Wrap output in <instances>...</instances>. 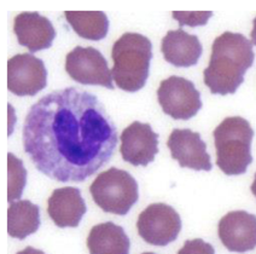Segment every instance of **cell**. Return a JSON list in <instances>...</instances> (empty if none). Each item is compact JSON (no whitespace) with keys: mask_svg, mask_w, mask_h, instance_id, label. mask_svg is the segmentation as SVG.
<instances>
[{"mask_svg":"<svg viewBox=\"0 0 256 254\" xmlns=\"http://www.w3.org/2000/svg\"><path fill=\"white\" fill-rule=\"evenodd\" d=\"M22 138L38 171L62 183L93 176L110 161L118 141L100 99L75 87L48 93L33 104Z\"/></svg>","mask_w":256,"mask_h":254,"instance_id":"1","label":"cell"},{"mask_svg":"<svg viewBox=\"0 0 256 254\" xmlns=\"http://www.w3.org/2000/svg\"><path fill=\"white\" fill-rule=\"evenodd\" d=\"M252 43L243 34L225 32L214 40L209 66L203 72L206 86L213 95H234L254 64Z\"/></svg>","mask_w":256,"mask_h":254,"instance_id":"2","label":"cell"},{"mask_svg":"<svg viewBox=\"0 0 256 254\" xmlns=\"http://www.w3.org/2000/svg\"><path fill=\"white\" fill-rule=\"evenodd\" d=\"M112 78L118 89L136 92L146 84L152 60V44L139 33H124L112 46Z\"/></svg>","mask_w":256,"mask_h":254,"instance_id":"3","label":"cell"},{"mask_svg":"<svg viewBox=\"0 0 256 254\" xmlns=\"http://www.w3.org/2000/svg\"><path fill=\"white\" fill-rule=\"evenodd\" d=\"M216 165L228 176L244 174L252 162V142L254 130L240 116L226 118L214 130Z\"/></svg>","mask_w":256,"mask_h":254,"instance_id":"4","label":"cell"},{"mask_svg":"<svg viewBox=\"0 0 256 254\" xmlns=\"http://www.w3.org/2000/svg\"><path fill=\"white\" fill-rule=\"evenodd\" d=\"M90 192L104 212L118 215H126L139 198L138 183L132 174L115 167L98 174Z\"/></svg>","mask_w":256,"mask_h":254,"instance_id":"5","label":"cell"},{"mask_svg":"<svg viewBox=\"0 0 256 254\" xmlns=\"http://www.w3.org/2000/svg\"><path fill=\"white\" fill-rule=\"evenodd\" d=\"M157 98L164 113L174 120H190L202 108L200 93L194 83L176 75L162 81Z\"/></svg>","mask_w":256,"mask_h":254,"instance_id":"6","label":"cell"},{"mask_svg":"<svg viewBox=\"0 0 256 254\" xmlns=\"http://www.w3.org/2000/svg\"><path fill=\"white\" fill-rule=\"evenodd\" d=\"M139 236L152 246L164 247L178 238L182 218L172 206L152 203L139 214L136 221Z\"/></svg>","mask_w":256,"mask_h":254,"instance_id":"7","label":"cell"},{"mask_svg":"<svg viewBox=\"0 0 256 254\" xmlns=\"http://www.w3.org/2000/svg\"><path fill=\"white\" fill-rule=\"evenodd\" d=\"M66 71L72 80L82 85H97L114 90L112 74L106 60L97 49L78 46L66 58Z\"/></svg>","mask_w":256,"mask_h":254,"instance_id":"8","label":"cell"},{"mask_svg":"<svg viewBox=\"0 0 256 254\" xmlns=\"http://www.w3.org/2000/svg\"><path fill=\"white\" fill-rule=\"evenodd\" d=\"M48 85V71L42 60L21 54L8 61V89L16 96H36Z\"/></svg>","mask_w":256,"mask_h":254,"instance_id":"9","label":"cell"},{"mask_svg":"<svg viewBox=\"0 0 256 254\" xmlns=\"http://www.w3.org/2000/svg\"><path fill=\"white\" fill-rule=\"evenodd\" d=\"M121 155L133 166H148L158 153V134L149 124L134 121L121 134Z\"/></svg>","mask_w":256,"mask_h":254,"instance_id":"10","label":"cell"},{"mask_svg":"<svg viewBox=\"0 0 256 254\" xmlns=\"http://www.w3.org/2000/svg\"><path fill=\"white\" fill-rule=\"evenodd\" d=\"M218 233L230 252L246 253L256 248V215L234 211L220 219Z\"/></svg>","mask_w":256,"mask_h":254,"instance_id":"11","label":"cell"},{"mask_svg":"<svg viewBox=\"0 0 256 254\" xmlns=\"http://www.w3.org/2000/svg\"><path fill=\"white\" fill-rule=\"evenodd\" d=\"M170 155L179 162L180 167L194 171H212L210 155L206 153V144L198 132L184 128L172 131L167 142Z\"/></svg>","mask_w":256,"mask_h":254,"instance_id":"12","label":"cell"},{"mask_svg":"<svg viewBox=\"0 0 256 254\" xmlns=\"http://www.w3.org/2000/svg\"><path fill=\"white\" fill-rule=\"evenodd\" d=\"M14 32L21 46L29 52L48 49L56 38L51 21L38 13H23L14 17Z\"/></svg>","mask_w":256,"mask_h":254,"instance_id":"13","label":"cell"},{"mask_svg":"<svg viewBox=\"0 0 256 254\" xmlns=\"http://www.w3.org/2000/svg\"><path fill=\"white\" fill-rule=\"evenodd\" d=\"M87 211L81 191L78 188L66 186L54 190L48 197V213L60 227H76Z\"/></svg>","mask_w":256,"mask_h":254,"instance_id":"14","label":"cell"},{"mask_svg":"<svg viewBox=\"0 0 256 254\" xmlns=\"http://www.w3.org/2000/svg\"><path fill=\"white\" fill-rule=\"evenodd\" d=\"M161 51L168 63L188 68L198 63L203 48L198 37L186 33L182 28H179L166 34L162 39Z\"/></svg>","mask_w":256,"mask_h":254,"instance_id":"15","label":"cell"},{"mask_svg":"<svg viewBox=\"0 0 256 254\" xmlns=\"http://www.w3.org/2000/svg\"><path fill=\"white\" fill-rule=\"evenodd\" d=\"M87 247L90 254H130V242L124 227L108 221L92 227Z\"/></svg>","mask_w":256,"mask_h":254,"instance_id":"16","label":"cell"},{"mask_svg":"<svg viewBox=\"0 0 256 254\" xmlns=\"http://www.w3.org/2000/svg\"><path fill=\"white\" fill-rule=\"evenodd\" d=\"M40 226V208L28 200L12 202L8 209V232L11 237L24 240Z\"/></svg>","mask_w":256,"mask_h":254,"instance_id":"17","label":"cell"},{"mask_svg":"<svg viewBox=\"0 0 256 254\" xmlns=\"http://www.w3.org/2000/svg\"><path fill=\"white\" fill-rule=\"evenodd\" d=\"M64 16L75 33L84 39L98 42L109 31V20L102 11H66Z\"/></svg>","mask_w":256,"mask_h":254,"instance_id":"18","label":"cell"},{"mask_svg":"<svg viewBox=\"0 0 256 254\" xmlns=\"http://www.w3.org/2000/svg\"><path fill=\"white\" fill-rule=\"evenodd\" d=\"M8 201H12L22 196L27 183V171L23 162L17 159L14 154H8Z\"/></svg>","mask_w":256,"mask_h":254,"instance_id":"19","label":"cell"},{"mask_svg":"<svg viewBox=\"0 0 256 254\" xmlns=\"http://www.w3.org/2000/svg\"><path fill=\"white\" fill-rule=\"evenodd\" d=\"M212 16H213V13H210V11H206V13H179V11H174L173 13V19L179 22L180 28L182 26H190V27L204 26Z\"/></svg>","mask_w":256,"mask_h":254,"instance_id":"20","label":"cell"},{"mask_svg":"<svg viewBox=\"0 0 256 254\" xmlns=\"http://www.w3.org/2000/svg\"><path fill=\"white\" fill-rule=\"evenodd\" d=\"M178 254H215V249L210 243L203 241L202 238H194L185 241Z\"/></svg>","mask_w":256,"mask_h":254,"instance_id":"21","label":"cell"},{"mask_svg":"<svg viewBox=\"0 0 256 254\" xmlns=\"http://www.w3.org/2000/svg\"><path fill=\"white\" fill-rule=\"evenodd\" d=\"M17 254H45V253H44L42 250L36 249V248L27 247V248H24V249L21 250V252H18Z\"/></svg>","mask_w":256,"mask_h":254,"instance_id":"22","label":"cell"},{"mask_svg":"<svg viewBox=\"0 0 256 254\" xmlns=\"http://www.w3.org/2000/svg\"><path fill=\"white\" fill-rule=\"evenodd\" d=\"M250 37H252V45L256 46V17L254 19V21H252V31L250 33Z\"/></svg>","mask_w":256,"mask_h":254,"instance_id":"23","label":"cell"},{"mask_svg":"<svg viewBox=\"0 0 256 254\" xmlns=\"http://www.w3.org/2000/svg\"><path fill=\"white\" fill-rule=\"evenodd\" d=\"M252 194H254V196L256 197V173H255V179H254V182H252Z\"/></svg>","mask_w":256,"mask_h":254,"instance_id":"24","label":"cell"},{"mask_svg":"<svg viewBox=\"0 0 256 254\" xmlns=\"http://www.w3.org/2000/svg\"><path fill=\"white\" fill-rule=\"evenodd\" d=\"M142 254H155V253H150V252H146V253H142Z\"/></svg>","mask_w":256,"mask_h":254,"instance_id":"25","label":"cell"}]
</instances>
